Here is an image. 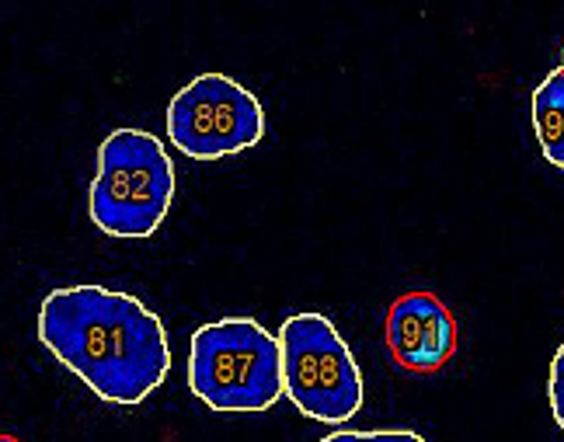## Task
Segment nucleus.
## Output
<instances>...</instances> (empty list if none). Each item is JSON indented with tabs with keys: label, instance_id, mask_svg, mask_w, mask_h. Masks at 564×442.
Instances as JSON below:
<instances>
[{
	"label": "nucleus",
	"instance_id": "1",
	"mask_svg": "<svg viewBox=\"0 0 564 442\" xmlns=\"http://www.w3.org/2000/svg\"><path fill=\"white\" fill-rule=\"evenodd\" d=\"M39 338L108 405H143L171 369L161 317L105 285L53 290L39 311Z\"/></svg>",
	"mask_w": 564,
	"mask_h": 442
},
{
	"label": "nucleus",
	"instance_id": "2",
	"mask_svg": "<svg viewBox=\"0 0 564 442\" xmlns=\"http://www.w3.org/2000/svg\"><path fill=\"white\" fill-rule=\"evenodd\" d=\"M175 198V164L164 143L143 129H112L98 150L91 219L108 237L143 240L158 234Z\"/></svg>",
	"mask_w": 564,
	"mask_h": 442
},
{
	"label": "nucleus",
	"instance_id": "3",
	"mask_svg": "<svg viewBox=\"0 0 564 442\" xmlns=\"http://www.w3.org/2000/svg\"><path fill=\"white\" fill-rule=\"evenodd\" d=\"M188 387L213 411L254 414L282 397L275 335L251 317H224L192 335Z\"/></svg>",
	"mask_w": 564,
	"mask_h": 442
},
{
	"label": "nucleus",
	"instance_id": "4",
	"mask_svg": "<svg viewBox=\"0 0 564 442\" xmlns=\"http://www.w3.org/2000/svg\"><path fill=\"white\" fill-rule=\"evenodd\" d=\"M282 390L296 411L341 425L362 408V373L324 314H293L279 331Z\"/></svg>",
	"mask_w": 564,
	"mask_h": 442
},
{
	"label": "nucleus",
	"instance_id": "5",
	"mask_svg": "<svg viewBox=\"0 0 564 442\" xmlns=\"http://www.w3.org/2000/svg\"><path fill=\"white\" fill-rule=\"evenodd\" d=\"M167 137L192 161H220L265 137V112L227 74H199L171 98Z\"/></svg>",
	"mask_w": 564,
	"mask_h": 442
},
{
	"label": "nucleus",
	"instance_id": "6",
	"mask_svg": "<svg viewBox=\"0 0 564 442\" xmlns=\"http://www.w3.org/2000/svg\"><path fill=\"white\" fill-rule=\"evenodd\" d=\"M383 338L390 359L411 373H436L457 352V321L436 293H404L387 314Z\"/></svg>",
	"mask_w": 564,
	"mask_h": 442
},
{
	"label": "nucleus",
	"instance_id": "7",
	"mask_svg": "<svg viewBox=\"0 0 564 442\" xmlns=\"http://www.w3.org/2000/svg\"><path fill=\"white\" fill-rule=\"evenodd\" d=\"M533 129L551 168H564V66H554L551 77L533 91Z\"/></svg>",
	"mask_w": 564,
	"mask_h": 442
},
{
	"label": "nucleus",
	"instance_id": "8",
	"mask_svg": "<svg viewBox=\"0 0 564 442\" xmlns=\"http://www.w3.org/2000/svg\"><path fill=\"white\" fill-rule=\"evenodd\" d=\"M321 442H425V439L404 429H380V432H335Z\"/></svg>",
	"mask_w": 564,
	"mask_h": 442
},
{
	"label": "nucleus",
	"instance_id": "9",
	"mask_svg": "<svg viewBox=\"0 0 564 442\" xmlns=\"http://www.w3.org/2000/svg\"><path fill=\"white\" fill-rule=\"evenodd\" d=\"M561 373H564V348L554 352L551 359V384H547V394H551V411H554V422L564 429V401H561Z\"/></svg>",
	"mask_w": 564,
	"mask_h": 442
},
{
	"label": "nucleus",
	"instance_id": "10",
	"mask_svg": "<svg viewBox=\"0 0 564 442\" xmlns=\"http://www.w3.org/2000/svg\"><path fill=\"white\" fill-rule=\"evenodd\" d=\"M0 442H18V439H11V435H0Z\"/></svg>",
	"mask_w": 564,
	"mask_h": 442
}]
</instances>
